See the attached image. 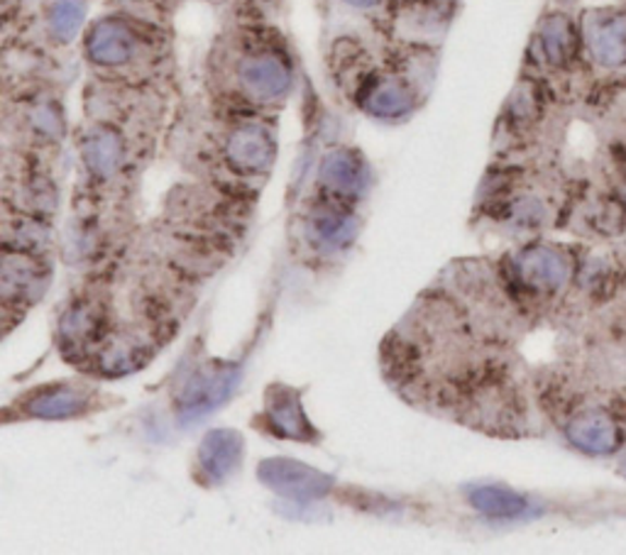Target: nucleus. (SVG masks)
Masks as SVG:
<instances>
[{
  "mask_svg": "<svg viewBox=\"0 0 626 555\" xmlns=\"http://www.w3.org/2000/svg\"><path fill=\"white\" fill-rule=\"evenodd\" d=\"M260 480L277 490L289 500H318V496L330 490V477L318 470H311L303 463L289 461V457H277V461H264L260 467Z\"/></svg>",
  "mask_w": 626,
  "mask_h": 555,
  "instance_id": "obj_1",
  "label": "nucleus"
},
{
  "mask_svg": "<svg viewBox=\"0 0 626 555\" xmlns=\"http://www.w3.org/2000/svg\"><path fill=\"white\" fill-rule=\"evenodd\" d=\"M238 76H240L242 89L258 101L281 99L291 86L289 64L272 52L254 54V56H248V60H242Z\"/></svg>",
  "mask_w": 626,
  "mask_h": 555,
  "instance_id": "obj_2",
  "label": "nucleus"
},
{
  "mask_svg": "<svg viewBox=\"0 0 626 555\" xmlns=\"http://www.w3.org/2000/svg\"><path fill=\"white\" fill-rule=\"evenodd\" d=\"M230 167L242 174H260L274 162V140L260 125H242L225 144Z\"/></svg>",
  "mask_w": 626,
  "mask_h": 555,
  "instance_id": "obj_3",
  "label": "nucleus"
},
{
  "mask_svg": "<svg viewBox=\"0 0 626 555\" xmlns=\"http://www.w3.org/2000/svg\"><path fill=\"white\" fill-rule=\"evenodd\" d=\"M360 103L370 115L381 121L404 118L414 109V91L406 81L397 76H385V79H367L360 91Z\"/></svg>",
  "mask_w": 626,
  "mask_h": 555,
  "instance_id": "obj_4",
  "label": "nucleus"
},
{
  "mask_svg": "<svg viewBox=\"0 0 626 555\" xmlns=\"http://www.w3.org/2000/svg\"><path fill=\"white\" fill-rule=\"evenodd\" d=\"M235 387L233 369H201L191 377L179 396V412L186 416H201L228 399Z\"/></svg>",
  "mask_w": 626,
  "mask_h": 555,
  "instance_id": "obj_5",
  "label": "nucleus"
},
{
  "mask_svg": "<svg viewBox=\"0 0 626 555\" xmlns=\"http://www.w3.org/2000/svg\"><path fill=\"white\" fill-rule=\"evenodd\" d=\"M91 406V394H88L86 389L49 384L25 396L23 412L25 416L33 418H72L88 412Z\"/></svg>",
  "mask_w": 626,
  "mask_h": 555,
  "instance_id": "obj_6",
  "label": "nucleus"
},
{
  "mask_svg": "<svg viewBox=\"0 0 626 555\" xmlns=\"http://www.w3.org/2000/svg\"><path fill=\"white\" fill-rule=\"evenodd\" d=\"M267 424L277 436L291 441H313L316 431L309 424L299 394L287 387H272L267 392Z\"/></svg>",
  "mask_w": 626,
  "mask_h": 555,
  "instance_id": "obj_7",
  "label": "nucleus"
},
{
  "mask_svg": "<svg viewBox=\"0 0 626 555\" xmlns=\"http://www.w3.org/2000/svg\"><path fill=\"white\" fill-rule=\"evenodd\" d=\"M321 181L336 199H355L367 187V169L355 152L336 150L321 164Z\"/></svg>",
  "mask_w": 626,
  "mask_h": 555,
  "instance_id": "obj_8",
  "label": "nucleus"
},
{
  "mask_svg": "<svg viewBox=\"0 0 626 555\" xmlns=\"http://www.w3.org/2000/svg\"><path fill=\"white\" fill-rule=\"evenodd\" d=\"M135 35L130 27L117 21H101L88 35V56L101 66H121L133 60Z\"/></svg>",
  "mask_w": 626,
  "mask_h": 555,
  "instance_id": "obj_9",
  "label": "nucleus"
},
{
  "mask_svg": "<svg viewBox=\"0 0 626 555\" xmlns=\"http://www.w3.org/2000/svg\"><path fill=\"white\" fill-rule=\"evenodd\" d=\"M242 457V438L235 431H211L199 451V470L205 482H223Z\"/></svg>",
  "mask_w": 626,
  "mask_h": 555,
  "instance_id": "obj_10",
  "label": "nucleus"
},
{
  "mask_svg": "<svg viewBox=\"0 0 626 555\" xmlns=\"http://www.w3.org/2000/svg\"><path fill=\"white\" fill-rule=\"evenodd\" d=\"M516 272L526 287L553 291L567 281V262L551 248H531L518 255Z\"/></svg>",
  "mask_w": 626,
  "mask_h": 555,
  "instance_id": "obj_11",
  "label": "nucleus"
},
{
  "mask_svg": "<svg viewBox=\"0 0 626 555\" xmlns=\"http://www.w3.org/2000/svg\"><path fill=\"white\" fill-rule=\"evenodd\" d=\"M45 269L39 267V262L35 257L27 255V250H20L17 255H13V250L5 252L3 260V297L5 301L10 299H25V297H37L42 294L45 287Z\"/></svg>",
  "mask_w": 626,
  "mask_h": 555,
  "instance_id": "obj_12",
  "label": "nucleus"
},
{
  "mask_svg": "<svg viewBox=\"0 0 626 555\" xmlns=\"http://www.w3.org/2000/svg\"><path fill=\"white\" fill-rule=\"evenodd\" d=\"M82 154H84V164L93 177L111 179L113 174L121 169L123 142L113 130L96 128L93 133H88L84 138Z\"/></svg>",
  "mask_w": 626,
  "mask_h": 555,
  "instance_id": "obj_13",
  "label": "nucleus"
},
{
  "mask_svg": "<svg viewBox=\"0 0 626 555\" xmlns=\"http://www.w3.org/2000/svg\"><path fill=\"white\" fill-rule=\"evenodd\" d=\"M567 438H571V443L585 453L604 455L614 451L616 428L610 418H604L600 414H583L567 426Z\"/></svg>",
  "mask_w": 626,
  "mask_h": 555,
  "instance_id": "obj_14",
  "label": "nucleus"
},
{
  "mask_svg": "<svg viewBox=\"0 0 626 555\" xmlns=\"http://www.w3.org/2000/svg\"><path fill=\"white\" fill-rule=\"evenodd\" d=\"M594 60L604 66L626 64V17H614L597 27L592 35Z\"/></svg>",
  "mask_w": 626,
  "mask_h": 555,
  "instance_id": "obj_15",
  "label": "nucleus"
},
{
  "mask_svg": "<svg viewBox=\"0 0 626 555\" xmlns=\"http://www.w3.org/2000/svg\"><path fill=\"white\" fill-rule=\"evenodd\" d=\"M470 500H473L479 512L487 516H497V519H506V516H516L526 509L524 496H518L512 490H504V487H477V490L470 494Z\"/></svg>",
  "mask_w": 626,
  "mask_h": 555,
  "instance_id": "obj_16",
  "label": "nucleus"
},
{
  "mask_svg": "<svg viewBox=\"0 0 626 555\" xmlns=\"http://www.w3.org/2000/svg\"><path fill=\"white\" fill-rule=\"evenodd\" d=\"M86 15V0H57L49 13V33L54 35V40L68 42L74 40L78 27L84 23Z\"/></svg>",
  "mask_w": 626,
  "mask_h": 555,
  "instance_id": "obj_17",
  "label": "nucleus"
},
{
  "mask_svg": "<svg viewBox=\"0 0 626 555\" xmlns=\"http://www.w3.org/2000/svg\"><path fill=\"white\" fill-rule=\"evenodd\" d=\"M541 47L551 64H563L567 60V54H571V47H573V30H571V23H567L563 15H553L543 23Z\"/></svg>",
  "mask_w": 626,
  "mask_h": 555,
  "instance_id": "obj_18",
  "label": "nucleus"
},
{
  "mask_svg": "<svg viewBox=\"0 0 626 555\" xmlns=\"http://www.w3.org/2000/svg\"><path fill=\"white\" fill-rule=\"evenodd\" d=\"M316 232L323 242H328V245H342V242H348L352 238L355 226H352V218L346 216V213L326 211L316 218Z\"/></svg>",
  "mask_w": 626,
  "mask_h": 555,
  "instance_id": "obj_19",
  "label": "nucleus"
},
{
  "mask_svg": "<svg viewBox=\"0 0 626 555\" xmlns=\"http://www.w3.org/2000/svg\"><path fill=\"white\" fill-rule=\"evenodd\" d=\"M33 125L39 135H45V138H57V135L62 133V121H59L54 105H39V109H35Z\"/></svg>",
  "mask_w": 626,
  "mask_h": 555,
  "instance_id": "obj_20",
  "label": "nucleus"
},
{
  "mask_svg": "<svg viewBox=\"0 0 626 555\" xmlns=\"http://www.w3.org/2000/svg\"><path fill=\"white\" fill-rule=\"evenodd\" d=\"M346 3L352 8H375L379 0H346Z\"/></svg>",
  "mask_w": 626,
  "mask_h": 555,
  "instance_id": "obj_21",
  "label": "nucleus"
},
{
  "mask_svg": "<svg viewBox=\"0 0 626 555\" xmlns=\"http://www.w3.org/2000/svg\"><path fill=\"white\" fill-rule=\"evenodd\" d=\"M619 475H622V477H626V463L622 465V470H619Z\"/></svg>",
  "mask_w": 626,
  "mask_h": 555,
  "instance_id": "obj_22",
  "label": "nucleus"
}]
</instances>
